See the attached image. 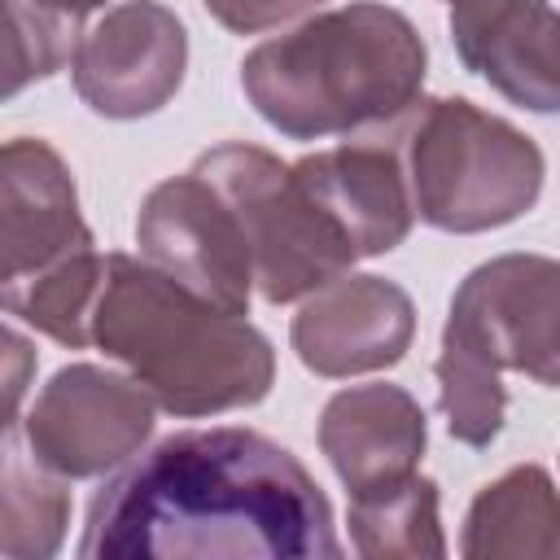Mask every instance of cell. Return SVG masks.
Here are the masks:
<instances>
[{
    "mask_svg": "<svg viewBox=\"0 0 560 560\" xmlns=\"http://www.w3.org/2000/svg\"><path fill=\"white\" fill-rule=\"evenodd\" d=\"M429 429L420 402L389 381L337 389L319 416V451L350 494L381 490L420 468Z\"/></svg>",
    "mask_w": 560,
    "mask_h": 560,
    "instance_id": "cell-14",
    "label": "cell"
},
{
    "mask_svg": "<svg viewBox=\"0 0 560 560\" xmlns=\"http://www.w3.org/2000/svg\"><path fill=\"white\" fill-rule=\"evenodd\" d=\"M0 245L4 280L31 276L83 241H92L79 214V188L70 166L48 140L13 136L0 158Z\"/></svg>",
    "mask_w": 560,
    "mask_h": 560,
    "instance_id": "cell-13",
    "label": "cell"
},
{
    "mask_svg": "<svg viewBox=\"0 0 560 560\" xmlns=\"http://www.w3.org/2000/svg\"><path fill=\"white\" fill-rule=\"evenodd\" d=\"M293 175L359 258L398 249L416 223L411 188L385 122L354 131L337 149L306 153L293 162Z\"/></svg>",
    "mask_w": 560,
    "mask_h": 560,
    "instance_id": "cell-11",
    "label": "cell"
},
{
    "mask_svg": "<svg viewBox=\"0 0 560 560\" xmlns=\"http://www.w3.org/2000/svg\"><path fill=\"white\" fill-rule=\"evenodd\" d=\"M385 131L398 149L416 219L438 232L503 228L529 214L542 192V149L464 96H420Z\"/></svg>",
    "mask_w": 560,
    "mask_h": 560,
    "instance_id": "cell-4",
    "label": "cell"
},
{
    "mask_svg": "<svg viewBox=\"0 0 560 560\" xmlns=\"http://www.w3.org/2000/svg\"><path fill=\"white\" fill-rule=\"evenodd\" d=\"M459 551L468 560L560 556V490L538 464H516L468 508Z\"/></svg>",
    "mask_w": 560,
    "mask_h": 560,
    "instance_id": "cell-15",
    "label": "cell"
},
{
    "mask_svg": "<svg viewBox=\"0 0 560 560\" xmlns=\"http://www.w3.org/2000/svg\"><path fill=\"white\" fill-rule=\"evenodd\" d=\"M52 468L31 451L22 455L9 438L0 472V556L9 560H48L70 525V494Z\"/></svg>",
    "mask_w": 560,
    "mask_h": 560,
    "instance_id": "cell-18",
    "label": "cell"
},
{
    "mask_svg": "<svg viewBox=\"0 0 560 560\" xmlns=\"http://www.w3.org/2000/svg\"><path fill=\"white\" fill-rule=\"evenodd\" d=\"M4 359H9V429L18 424V407H22V394H26V372H35V350L18 337V328H4Z\"/></svg>",
    "mask_w": 560,
    "mask_h": 560,
    "instance_id": "cell-22",
    "label": "cell"
},
{
    "mask_svg": "<svg viewBox=\"0 0 560 560\" xmlns=\"http://www.w3.org/2000/svg\"><path fill=\"white\" fill-rule=\"evenodd\" d=\"M201 4L219 26L236 35H262V31L311 18L324 0H201Z\"/></svg>",
    "mask_w": 560,
    "mask_h": 560,
    "instance_id": "cell-21",
    "label": "cell"
},
{
    "mask_svg": "<svg viewBox=\"0 0 560 560\" xmlns=\"http://www.w3.org/2000/svg\"><path fill=\"white\" fill-rule=\"evenodd\" d=\"M188 31L158 0H118L96 13L74 44L70 74L83 105L101 118L158 114L184 83Z\"/></svg>",
    "mask_w": 560,
    "mask_h": 560,
    "instance_id": "cell-9",
    "label": "cell"
},
{
    "mask_svg": "<svg viewBox=\"0 0 560 560\" xmlns=\"http://www.w3.org/2000/svg\"><path fill=\"white\" fill-rule=\"evenodd\" d=\"M105 262H109V254H101L96 241H83L66 258H57L31 276L4 280L0 302L9 315L31 324L35 332H44L70 350H83V346H92V311H96V298L105 284Z\"/></svg>",
    "mask_w": 560,
    "mask_h": 560,
    "instance_id": "cell-16",
    "label": "cell"
},
{
    "mask_svg": "<svg viewBox=\"0 0 560 560\" xmlns=\"http://www.w3.org/2000/svg\"><path fill=\"white\" fill-rule=\"evenodd\" d=\"M433 376H438V407L446 416L451 438L464 446H490L499 438L503 411H508L503 372L442 337Z\"/></svg>",
    "mask_w": 560,
    "mask_h": 560,
    "instance_id": "cell-19",
    "label": "cell"
},
{
    "mask_svg": "<svg viewBox=\"0 0 560 560\" xmlns=\"http://www.w3.org/2000/svg\"><path fill=\"white\" fill-rule=\"evenodd\" d=\"M424 39L381 0L315 9L241 61L249 105L289 140L354 136L411 109L424 88Z\"/></svg>",
    "mask_w": 560,
    "mask_h": 560,
    "instance_id": "cell-2",
    "label": "cell"
},
{
    "mask_svg": "<svg viewBox=\"0 0 560 560\" xmlns=\"http://www.w3.org/2000/svg\"><path fill=\"white\" fill-rule=\"evenodd\" d=\"M451 39L499 96L560 114V9L551 0H455Z\"/></svg>",
    "mask_w": 560,
    "mask_h": 560,
    "instance_id": "cell-12",
    "label": "cell"
},
{
    "mask_svg": "<svg viewBox=\"0 0 560 560\" xmlns=\"http://www.w3.org/2000/svg\"><path fill=\"white\" fill-rule=\"evenodd\" d=\"M39 4H48V9H57V13H66V18H83V13L105 9L109 0H39Z\"/></svg>",
    "mask_w": 560,
    "mask_h": 560,
    "instance_id": "cell-23",
    "label": "cell"
},
{
    "mask_svg": "<svg viewBox=\"0 0 560 560\" xmlns=\"http://www.w3.org/2000/svg\"><path fill=\"white\" fill-rule=\"evenodd\" d=\"M140 258L228 315H249L254 258L232 206L197 175H171L149 188L136 214Z\"/></svg>",
    "mask_w": 560,
    "mask_h": 560,
    "instance_id": "cell-8",
    "label": "cell"
},
{
    "mask_svg": "<svg viewBox=\"0 0 560 560\" xmlns=\"http://www.w3.org/2000/svg\"><path fill=\"white\" fill-rule=\"evenodd\" d=\"M416 337V306L407 289L385 276L341 271L311 298H302L289 341L315 376H363L394 368Z\"/></svg>",
    "mask_w": 560,
    "mask_h": 560,
    "instance_id": "cell-10",
    "label": "cell"
},
{
    "mask_svg": "<svg viewBox=\"0 0 560 560\" xmlns=\"http://www.w3.org/2000/svg\"><path fill=\"white\" fill-rule=\"evenodd\" d=\"M92 346L149 385L162 411L188 420L254 407L276 381V350L245 315L214 311L131 254L105 262Z\"/></svg>",
    "mask_w": 560,
    "mask_h": 560,
    "instance_id": "cell-3",
    "label": "cell"
},
{
    "mask_svg": "<svg viewBox=\"0 0 560 560\" xmlns=\"http://www.w3.org/2000/svg\"><path fill=\"white\" fill-rule=\"evenodd\" d=\"M83 560L341 556L328 494L254 429H184L127 459L88 503Z\"/></svg>",
    "mask_w": 560,
    "mask_h": 560,
    "instance_id": "cell-1",
    "label": "cell"
},
{
    "mask_svg": "<svg viewBox=\"0 0 560 560\" xmlns=\"http://www.w3.org/2000/svg\"><path fill=\"white\" fill-rule=\"evenodd\" d=\"M192 171L232 206L249 241L254 284L267 302H302L354 267L359 254L350 249V241L332 228V219L298 184L293 166H284L276 153L228 140L206 149Z\"/></svg>",
    "mask_w": 560,
    "mask_h": 560,
    "instance_id": "cell-5",
    "label": "cell"
},
{
    "mask_svg": "<svg viewBox=\"0 0 560 560\" xmlns=\"http://www.w3.org/2000/svg\"><path fill=\"white\" fill-rule=\"evenodd\" d=\"M499 372H525L560 389V258L503 254L472 267L442 328Z\"/></svg>",
    "mask_w": 560,
    "mask_h": 560,
    "instance_id": "cell-6",
    "label": "cell"
},
{
    "mask_svg": "<svg viewBox=\"0 0 560 560\" xmlns=\"http://www.w3.org/2000/svg\"><path fill=\"white\" fill-rule=\"evenodd\" d=\"M9 39H4V96L22 92L35 79L57 74L70 57L79 35L70 31L74 18L39 4V0H4Z\"/></svg>",
    "mask_w": 560,
    "mask_h": 560,
    "instance_id": "cell-20",
    "label": "cell"
},
{
    "mask_svg": "<svg viewBox=\"0 0 560 560\" xmlns=\"http://www.w3.org/2000/svg\"><path fill=\"white\" fill-rule=\"evenodd\" d=\"M350 538L368 560H420L446 556L438 521V486L420 472L368 494H350Z\"/></svg>",
    "mask_w": 560,
    "mask_h": 560,
    "instance_id": "cell-17",
    "label": "cell"
},
{
    "mask_svg": "<svg viewBox=\"0 0 560 560\" xmlns=\"http://www.w3.org/2000/svg\"><path fill=\"white\" fill-rule=\"evenodd\" d=\"M153 411L158 398L131 372L70 363L35 394L22 442L57 477L83 481L136 459L153 433Z\"/></svg>",
    "mask_w": 560,
    "mask_h": 560,
    "instance_id": "cell-7",
    "label": "cell"
}]
</instances>
